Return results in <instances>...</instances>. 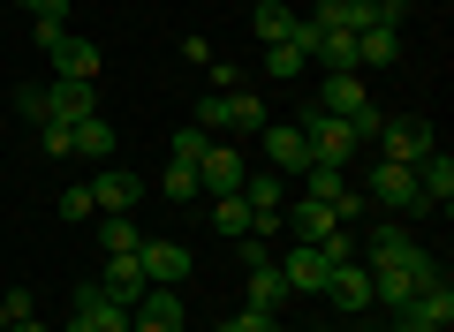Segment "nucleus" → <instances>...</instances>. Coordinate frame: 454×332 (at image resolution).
I'll return each mask as SVG.
<instances>
[{"label":"nucleus","instance_id":"nucleus-11","mask_svg":"<svg viewBox=\"0 0 454 332\" xmlns=\"http://www.w3.org/2000/svg\"><path fill=\"white\" fill-rule=\"evenodd\" d=\"M129 332H182V295L175 287H145L129 302Z\"/></svg>","mask_w":454,"mask_h":332},{"label":"nucleus","instance_id":"nucleus-17","mask_svg":"<svg viewBox=\"0 0 454 332\" xmlns=\"http://www.w3.org/2000/svg\"><path fill=\"white\" fill-rule=\"evenodd\" d=\"M46 106H53V121H83V113H98V83L53 76V83H46Z\"/></svg>","mask_w":454,"mask_h":332},{"label":"nucleus","instance_id":"nucleus-39","mask_svg":"<svg viewBox=\"0 0 454 332\" xmlns=\"http://www.w3.org/2000/svg\"><path fill=\"white\" fill-rule=\"evenodd\" d=\"M31 16H46V23H68V0H23Z\"/></svg>","mask_w":454,"mask_h":332},{"label":"nucleus","instance_id":"nucleus-18","mask_svg":"<svg viewBox=\"0 0 454 332\" xmlns=\"http://www.w3.org/2000/svg\"><path fill=\"white\" fill-rule=\"evenodd\" d=\"M310 61H318L325 76H364V68H356V31H318Z\"/></svg>","mask_w":454,"mask_h":332},{"label":"nucleus","instance_id":"nucleus-37","mask_svg":"<svg viewBox=\"0 0 454 332\" xmlns=\"http://www.w3.org/2000/svg\"><path fill=\"white\" fill-rule=\"evenodd\" d=\"M0 302H8V325H16V317H38V295H31V287H0Z\"/></svg>","mask_w":454,"mask_h":332},{"label":"nucleus","instance_id":"nucleus-21","mask_svg":"<svg viewBox=\"0 0 454 332\" xmlns=\"http://www.w3.org/2000/svg\"><path fill=\"white\" fill-rule=\"evenodd\" d=\"M98 287H106L114 302H137V295H145L152 280H145V265H137V250H129V257H106V272H98Z\"/></svg>","mask_w":454,"mask_h":332},{"label":"nucleus","instance_id":"nucleus-24","mask_svg":"<svg viewBox=\"0 0 454 332\" xmlns=\"http://www.w3.org/2000/svg\"><path fill=\"white\" fill-rule=\"evenodd\" d=\"M68 136H76V158H114V121H106V113L68 121Z\"/></svg>","mask_w":454,"mask_h":332},{"label":"nucleus","instance_id":"nucleus-38","mask_svg":"<svg viewBox=\"0 0 454 332\" xmlns=\"http://www.w3.org/2000/svg\"><path fill=\"white\" fill-rule=\"evenodd\" d=\"M212 68V83H220V91H243V61H205Z\"/></svg>","mask_w":454,"mask_h":332},{"label":"nucleus","instance_id":"nucleus-20","mask_svg":"<svg viewBox=\"0 0 454 332\" xmlns=\"http://www.w3.org/2000/svg\"><path fill=\"white\" fill-rule=\"evenodd\" d=\"M235 197H243L250 212H288V181H280L273 166H250V174H243V189H235Z\"/></svg>","mask_w":454,"mask_h":332},{"label":"nucleus","instance_id":"nucleus-26","mask_svg":"<svg viewBox=\"0 0 454 332\" xmlns=\"http://www.w3.org/2000/svg\"><path fill=\"white\" fill-rule=\"evenodd\" d=\"M98 242H106V257H129L145 242L137 235V212H98Z\"/></svg>","mask_w":454,"mask_h":332},{"label":"nucleus","instance_id":"nucleus-5","mask_svg":"<svg viewBox=\"0 0 454 332\" xmlns=\"http://www.w3.org/2000/svg\"><path fill=\"white\" fill-rule=\"evenodd\" d=\"M432 143H439V136H432V121H424V113H394V121L379 128L372 151H379V158H394V166H417Z\"/></svg>","mask_w":454,"mask_h":332},{"label":"nucleus","instance_id":"nucleus-10","mask_svg":"<svg viewBox=\"0 0 454 332\" xmlns=\"http://www.w3.org/2000/svg\"><path fill=\"white\" fill-rule=\"evenodd\" d=\"M243 174H250V158L235 151V143H212V151L197 158V189H205V197H235Z\"/></svg>","mask_w":454,"mask_h":332},{"label":"nucleus","instance_id":"nucleus-33","mask_svg":"<svg viewBox=\"0 0 454 332\" xmlns=\"http://www.w3.org/2000/svg\"><path fill=\"white\" fill-rule=\"evenodd\" d=\"M205 151H212V128H197V121H190V128H175V158H182V166H197Z\"/></svg>","mask_w":454,"mask_h":332},{"label":"nucleus","instance_id":"nucleus-3","mask_svg":"<svg viewBox=\"0 0 454 332\" xmlns=\"http://www.w3.org/2000/svg\"><path fill=\"white\" fill-rule=\"evenodd\" d=\"M197 128H212V136H258L265 106H258V91H212L197 106Z\"/></svg>","mask_w":454,"mask_h":332},{"label":"nucleus","instance_id":"nucleus-15","mask_svg":"<svg viewBox=\"0 0 454 332\" xmlns=\"http://www.w3.org/2000/svg\"><path fill=\"white\" fill-rule=\"evenodd\" d=\"M46 53H53V76H68V83H98V46H91V38L61 31V46H46Z\"/></svg>","mask_w":454,"mask_h":332},{"label":"nucleus","instance_id":"nucleus-4","mask_svg":"<svg viewBox=\"0 0 454 332\" xmlns=\"http://www.w3.org/2000/svg\"><path fill=\"white\" fill-rule=\"evenodd\" d=\"M295 128H303V143H310L318 166H356V158H364V143L348 136V121H333V113H318V106L295 113Z\"/></svg>","mask_w":454,"mask_h":332},{"label":"nucleus","instance_id":"nucleus-29","mask_svg":"<svg viewBox=\"0 0 454 332\" xmlns=\"http://www.w3.org/2000/svg\"><path fill=\"white\" fill-rule=\"evenodd\" d=\"M318 250L333 257V265H364V235H356V227H333V235H325Z\"/></svg>","mask_w":454,"mask_h":332},{"label":"nucleus","instance_id":"nucleus-13","mask_svg":"<svg viewBox=\"0 0 454 332\" xmlns=\"http://www.w3.org/2000/svg\"><path fill=\"white\" fill-rule=\"evenodd\" d=\"M137 197H145V181H137L129 166H98L91 174V205L98 212H137Z\"/></svg>","mask_w":454,"mask_h":332},{"label":"nucleus","instance_id":"nucleus-2","mask_svg":"<svg viewBox=\"0 0 454 332\" xmlns=\"http://www.w3.org/2000/svg\"><path fill=\"white\" fill-rule=\"evenodd\" d=\"M356 189L372 197V205L402 212V220H432V205H424V189H417V166H394V158H379V166H364Z\"/></svg>","mask_w":454,"mask_h":332},{"label":"nucleus","instance_id":"nucleus-22","mask_svg":"<svg viewBox=\"0 0 454 332\" xmlns=\"http://www.w3.org/2000/svg\"><path fill=\"white\" fill-rule=\"evenodd\" d=\"M394 61H402V31H387V23L356 31V68H394Z\"/></svg>","mask_w":454,"mask_h":332},{"label":"nucleus","instance_id":"nucleus-40","mask_svg":"<svg viewBox=\"0 0 454 332\" xmlns=\"http://www.w3.org/2000/svg\"><path fill=\"white\" fill-rule=\"evenodd\" d=\"M8 332H53V325H38V317H16V325H8Z\"/></svg>","mask_w":454,"mask_h":332},{"label":"nucleus","instance_id":"nucleus-14","mask_svg":"<svg viewBox=\"0 0 454 332\" xmlns=\"http://www.w3.org/2000/svg\"><path fill=\"white\" fill-rule=\"evenodd\" d=\"M318 113H333V121H348V113L372 106V91H364V76H318V98H310Z\"/></svg>","mask_w":454,"mask_h":332},{"label":"nucleus","instance_id":"nucleus-41","mask_svg":"<svg viewBox=\"0 0 454 332\" xmlns=\"http://www.w3.org/2000/svg\"><path fill=\"white\" fill-rule=\"evenodd\" d=\"M0 332H8V302H0Z\"/></svg>","mask_w":454,"mask_h":332},{"label":"nucleus","instance_id":"nucleus-31","mask_svg":"<svg viewBox=\"0 0 454 332\" xmlns=\"http://www.w3.org/2000/svg\"><path fill=\"white\" fill-rule=\"evenodd\" d=\"M16 113H23L31 128H46V121H53V106H46V83H23V91H16Z\"/></svg>","mask_w":454,"mask_h":332},{"label":"nucleus","instance_id":"nucleus-30","mask_svg":"<svg viewBox=\"0 0 454 332\" xmlns=\"http://www.w3.org/2000/svg\"><path fill=\"white\" fill-rule=\"evenodd\" d=\"M303 53H295V46H265V76H273V83H295V76H303Z\"/></svg>","mask_w":454,"mask_h":332},{"label":"nucleus","instance_id":"nucleus-32","mask_svg":"<svg viewBox=\"0 0 454 332\" xmlns=\"http://www.w3.org/2000/svg\"><path fill=\"white\" fill-rule=\"evenodd\" d=\"M160 189L175 197V205H197V166H182V158H175V166L160 174Z\"/></svg>","mask_w":454,"mask_h":332},{"label":"nucleus","instance_id":"nucleus-36","mask_svg":"<svg viewBox=\"0 0 454 332\" xmlns=\"http://www.w3.org/2000/svg\"><path fill=\"white\" fill-rule=\"evenodd\" d=\"M38 143H46V158H76V136H68V121H46V128H38Z\"/></svg>","mask_w":454,"mask_h":332},{"label":"nucleus","instance_id":"nucleus-27","mask_svg":"<svg viewBox=\"0 0 454 332\" xmlns=\"http://www.w3.org/2000/svg\"><path fill=\"white\" fill-rule=\"evenodd\" d=\"M212 227H220V235H227V242H243V235H250V227H258V212H250V205H243V197H212Z\"/></svg>","mask_w":454,"mask_h":332},{"label":"nucleus","instance_id":"nucleus-28","mask_svg":"<svg viewBox=\"0 0 454 332\" xmlns=\"http://www.w3.org/2000/svg\"><path fill=\"white\" fill-rule=\"evenodd\" d=\"M340 189H348V166H318V158L303 166V197H318V205H333Z\"/></svg>","mask_w":454,"mask_h":332},{"label":"nucleus","instance_id":"nucleus-8","mask_svg":"<svg viewBox=\"0 0 454 332\" xmlns=\"http://www.w3.org/2000/svg\"><path fill=\"white\" fill-rule=\"evenodd\" d=\"M258 151H265V166H273L280 181L310 166V143H303V128H295V121H265L258 128Z\"/></svg>","mask_w":454,"mask_h":332},{"label":"nucleus","instance_id":"nucleus-9","mask_svg":"<svg viewBox=\"0 0 454 332\" xmlns=\"http://www.w3.org/2000/svg\"><path fill=\"white\" fill-rule=\"evenodd\" d=\"M273 265H280V280H288V295H325V280H333V257L310 250V242H295V250L273 257Z\"/></svg>","mask_w":454,"mask_h":332},{"label":"nucleus","instance_id":"nucleus-6","mask_svg":"<svg viewBox=\"0 0 454 332\" xmlns=\"http://www.w3.org/2000/svg\"><path fill=\"white\" fill-rule=\"evenodd\" d=\"M68 317H83L91 332H129V302H114L98 280H76V287H68Z\"/></svg>","mask_w":454,"mask_h":332},{"label":"nucleus","instance_id":"nucleus-25","mask_svg":"<svg viewBox=\"0 0 454 332\" xmlns=\"http://www.w3.org/2000/svg\"><path fill=\"white\" fill-rule=\"evenodd\" d=\"M250 31H258V46H288L295 16L280 8V0H258V8H250Z\"/></svg>","mask_w":454,"mask_h":332},{"label":"nucleus","instance_id":"nucleus-16","mask_svg":"<svg viewBox=\"0 0 454 332\" xmlns=\"http://www.w3.org/2000/svg\"><path fill=\"white\" fill-rule=\"evenodd\" d=\"M417 189H424V205H432V212H447V197H454V158L439 151V143L417 158Z\"/></svg>","mask_w":454,"mask_h":332},{"label":"nucleus","instance_id":"nucleus-35","mask_svg":"<svg viewBox=\"0 0 454 332\" xmlns=\"http://www.w3.org/2000/svg\"><path fill=\"white\" fill-rule=\"evenodd\" d=\"M61 220H98V205H91V181H76V189H61Z\"/></svg>","mask_w":454,"mask_h":332},{"label":"nucleus","instance_id":"nucleus-12","mask_svg":"<svg viewBox=\"0 0 454 332\" xmlns=\"http://www.w3.org/2000/svg\"><path fill=\"white\" fill-rule=\"evenodd\" d=\"M137 265H145V280L152 287H182L190 280V250H182V242H137Z\"/></svg>","mask_w":454,"mask_h":332},{"label":"nucleus","instance_id":"nucleus-34","mask_svg":"<svg viewBox=\"0 0 454 332\" xmlns=\"http://www.w3.org/2000/svg\"><path fill=\"white\" fill-rule=\"evenodd\" d=\"M220 332H280V310H235Z\"/></svg>","mask_w":454,"mask_h":332},{"label":"nucleus","instance_id":"nucleus-19","mask_svg":"<svg viewBox=\"0 0 454 332\" xmlns=\"http://www.w3.org/2000/svg\"><path fill=\"white\" fill-rule=\"evenodd\" d=\"M325 302H333V310H372V272H364V265H333Z\"/></svg>","mask_w":454,"mask_h":332},{"label":"nucleus","instance_id":"nucleus-23","mask_svg":"<svg viewBox=\"0 0 454 332\" xmlns=\"http://www.w3.org/2000/svg\"><path fill=\"white\" fill-rule=\"evenodd\" d=\"M243 272H250V310H280V302H288V280H280L273 257H258V265H243Z\"/></svg>","mask_w":454,"mask_h":332},{"label":"nucleus","instance_id":"nucleus-7","mask_svg":"<svg viewBox=\"0 0 454 332\" xmlns=\"http://www.w3.org/2000/svg\"><path fill=\"white\" fill-rule=\"evenodd\" d=\"M454 325V287H424V295H409L402 310H394V332H447Z\"/></svg>","mask_w":454,"mask_h":332},{"label":"nucleus","instance_id":"nucleus-1","mask_svg":"<svg viewBox=\"0 0 454 332\" xmlns=\"http://www.w3.org/2000/svg\"><path fill=\"white\" fill-rule=\"evenodd\" d=\"M372 302L379 310H402L409 295H424V287H439L447 272H439V257L424 250V242H409V250H394V257H372Z\"/></svg>","mask_w":454,"mask_h":332}]
</instances>
